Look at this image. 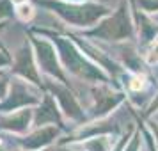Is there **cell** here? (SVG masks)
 <instances>
[{"label": "cell", "mask_w": 158, "mask_h": 151, "mask_svg": "<svg viewBox=\"0 0 158 151\" xmlns=\"http://www.w3.org/2000/svg\"><path fill=\"white\" fill-rule=\"evenodd\" d=\"M27 2H30V0H11V4H13L15 7H18V6H22V4H27Z\"/></svg>", "instance_id": "obj_23"}, {"label": "cell", "mask_w": 158, "mask_h": 151, "mask_svg": "<svg viewBox=\"0 0 158 151\" xmlns=\"http://www.w3.org/2000/svg\"><path fill=\"white\" fill-rule=\"evenodd\" d=\"M142 55H144V61L148 64H158V37L144 48Z\"/></svg>", "instance_id": "obj_15"}, {"label": "cell", "mask_w": 158, "mask_h": 151, "mask_svg": "<svg viewBox=\"0 0 158 151\" xmlns=\"http://www.w3.org/2000/svg\"><path fill=\"white\" fill-rule=\"evenodd\" d=\"M66 2H103L105 4V0H66Z\"/></svg>", "instance_id": "obj_24"}, {"label": "cell", "mask_w": 158, "mask_h": 151, "mask_svg": "<svg viewBox=\"0 0 158 151\" xmlns=\"http://www.w3.org/2000/svg\"><path fill=\"white\" fill-rule=\"evenodd\" d=\"M124 151H140V133L137 130H135V133H133V137L130 139V142L126 144Z\"/></svg>", "instance_id": "obj_19"}, {"label": "cell", "mask_w": 158, "mask_h": 151, "mask_svg": "<svg viewBox=\"0 0 158 151\" xmlns=\"http://www.w3.org/2000/svg\"><path fill=\"white\" fill-rule=\"evenodd\" d=\"M15 15V6L11 4V0H0V22L13 18Z\"/></svg>", "instance_id": "obj_17"}, {"label": "cell", "mask_w": 158, "mask_h": 151, "mask_svg": "<svg viewBox=\"0 0 158 151\" xmlns=\"http://www.w3.org/2000/svg\"><path fill=\"white\" fill-rule=\"evenodd\" d=\"M131 15L135 18L139 11L148 16H156L158 15V0H133V4L130 6Z\"/></svg>", "instance_id": "obj_13"}, {"label": "cell", "mask_w": 158, "mask_h": 151, "mask_svg": "<svg viewBox=\"0 0 158 151\" xmlns=\"http://www.w3.org/2000/svg\"><path fill=\"white\" fill-rule=\"evenodd\" d=\"M55 151H85L80 142H69V144H57Z\"/></svg>", "instance_id": "obj_20"}, {"label": "cell", "mask_w": 158, "mask_h": 151, "mask_svg": "<svg viewBox=\"0 0 158 151\" xmlns=\"http://www.w3.org/2000/svg\"><path fill=\"white\" fill-rule=\"evenodd\" d=\"M34 108H23L13 114H0V130L13 135H25L32 130Z\"/></svg>", "instance_id": "obj_11"}, {"label": "cell", "mask_w": 158, "mask_h": 151, "mask_svg": "<svg viewBox=\"0 0 158 151\" xmlns=\"http://www.w3.org/2000/svg\"><path fill=\"white\" fill-rule=\"evenodd\" d=\"M9 73L13 77H20V78L27 80V82H30V84H34V86L43 89L44 78L41 77V71L37 68L34 48H32V44H30L29 39H25L20 44V48L13 53V64L9 68Z\"/></svg>", "instance_id": "obj_7"}, {"label": "cell", "mask_w": 158, "mask_h": 151, "mask_svg": "<svg viewBox=\"0 0 158 151\" xmlns=\"http://www.w3.org/2000/svg\"><path fill=\"white\" fill-rule=\"evenodd\" d=\"M37 6L52 11L55 16L71 27L93 29L94 25L107 18L112 9L103 2H66V0H34Z\"/></svg>", "instance_id": "obj_2"}, {"label": "cell", "mask_w": 158, "mask_h": 151, "mask_svg": "<svg viewBox=\"0 0 158 151\" xmlns=\"http://www.w3.org/2000/svg\"><path fill=\"white\" fill-rule=\"evenodd\" d=\"M30 30L39 34V36L48 37L53 43V46H55V50L59 53V59H60V64H62V68H64V71L68 75H71L75 78L82 80V82L85 80L93 86H96V84H110L112 78L98 64H94L68 34H59V32H53V30L37 29V27H32Z\"/></svg>", "instance_id": "obj_1"}, {"label": "cell", "mask_w": 158, "mask_h": 151, "mask_svg": "<svg viewBox=\"0 0 158 151\" xmlns=\"http://www.w3.org/2000/svg\"><path fill=\"white\" fill-rule=\"evenodd\" d=\"M43 89L48 94L53 96V100L57 101V105H59V108H60V112H62L64 117H68L69 121L77 123V124H85L87 123L85 110L82 108L78 98H77L75 93L69 89V86L60 84L57 80H52V78H48V77H44Z\"/></svg>", "instance_id": "obj_6"}, {"label": "cell", "mask_w": 158, "mask_h": 151, "mask_svg": "<svg viewBox=\"0 0 158 151\" xmlns=\"http://www.w3.org/2000/svg\"><path fill=\"white\" fill-rule=\"evenodd\" d=\"M137 34L135 20L131 15V9L126 2H121L119 7L112 11L107 18H103L93 29L82 30V37L87 39H100L107 43H121L130 41Z\"/></svg>", "instance_id": "obj_3"}, {"label": "cell", "mask_w": 158, "mask_h": 151, "mask_svg": "<svg viewBox=\"0 0 158 151\" xmlns=\"http://www.w3.org/2000/svg\"><path fill=\"white\" fill-rule=\"evenodd\" d=\"M148 124H149L151 135H153V139H155V144H156V149H158V121L156 119H149Z\"/></svg>", "instance_id": "obj_22"}, {"label": "cell", "mask_w": 158, "mask_h": 151, "mask_svg": "<svg viewBox=\"0 0 158 151\" xmlns=\"http://www.w3.org/2000/svg\"><path fill=\"white\" fill-rule=\"evenodd\" d=\"M131 4H133V0H130V6H131Z\"/></svg>", "instance_id": "obj_28"}, {"label": "cell", "mask_w": 158, "mask_h": 151, "mask_svg": "<svg viewBox=\"0 0 158 151\" xmlns=\"http://www.w3.org/2000/svg\"><path fill=\"white\" fill-rule=\"evenodd\" d=\"M15 16L20 20V22L29 23V22H32V20H34V16H36V7H34L30 2L22 4V6L15 7Z\"/></svg>", "instance_id": "obj_14"}, {"label": "cell", "mask_w": 158, "mask_h": 151, "mask_svg": "<svg viewBox=\"0 0 158 151\" xmlns=\"http://www.w3.org/2000/svg\"><path fill=\"white\" fill-rule=\"evenodd\" d=\"M155 20H158V15H156V16H155Z\"/></svg>", "instance_id": "obj_29"}, {"label": "cell", "mask_w": 158, "mask_h": 151, "mask_svg": "<svg viewBox=\"0 0 158 151\" xmlns=\"http://www.w3.org/2000/svg\"><path fill=\"white\" fill-rule=\"evenodd\" d=\"M91 100H93V107L89 108L87 117L94 121V119L107 117L115 107H119L126 100V96L121 91L112 89L110 84H96L91 89Z\"/></svg>", "instance_id": "obj_8"}, {"label": "cell", "mask_w": 158, "mask_h": 151, "mask_svg": "<svg viewBox=\"0 0 158 151\" xmlns=\"http://www.w3.org/2000/svg\"><path fill=\"white\" fill-rule=\"evenodd\" d=\"M50 124H55V126H60L62 130H66L64 115H62V112H60L57 101L53 100L52 94H48L46 91H44L41 103L34 108L32 128H41V126H50Z\"/></svg>", "instance_id": "obj_10"}, {"label": "cell", "mask_w": 158, "mask_h": 151, "mask_svg": "<svg viewBox=\"0 0 158 151\" xmlns=\"http://www.w3.org/2000/svg\"><path fill=\"white\" fill-rule=\"evenodd\" d=\"M9 86H11V77H9V69H0V101L4 100L9 93Z\"/></svg>", "instance_id": "obj_16"}, {"label": "cell", "mask_w": 158, "mask_h": 151, "mask_svg": "<svg viewBox=\"0 0 158 151\" xmlns=\"http://www.w3.org/2000/svg\"><path fill=\"white\" fill-rule=\"evenodd\" d=\"M11 151H27V149H22V148H16V149H11ZM43 151H50V149H43Z\"/></svg>", "instance_id": "obj_26"}, {"label": "cell", "mask_w": 158, "mask_h": 151, "mask_svg": "<svg viewBox=\"0 0 158 151\" xmlns=\"http://www.w3.org/2000/svg\"><path fill=\"white\" fill-rule=\"evenodd\" d=\"M27 36H29V41L32 44V48H34V55H36V62L39 71L44 73V77H48V78L69 86L68 73L64 71V68L60 64V59H59V53L55 50L53 43L48 37L39 36L32 30L27 32Z\"/></svg>", "instance_id": "obj_4"}, {"label": "cell", "mask_w": 158, "mask_h": 151, "mask_svg": "<svg viewBox=\"0 0 158 151\" xmlns=\"http://www.w3.org/2000/svg\"><path fill=\"white\" fill-rule=\"evenodd\" d=\"M44 91L20 77H11L9 93L0 101V114H13L23 108H36L43 100Z\"/></svg>", "instance_id": "obj_5"}, {"label": "cell", "mask_w": 158, "mask_h": 151, "mask_svg": "<svg viewBox=\"0 0 158 151\" xmlns=\"http://www.w3.org/2000/svg\"><path fill=\"white\" fill-rule=\"evenodd\" d=\"M7 20H4V22H0V30H2V29H6V25H7Z\"/></svg>", "instance_id": "obj_25"}, {"label": "cell", "mask_w": 158, "mask_h": 151, "mask_svg": "<svg viewBox=\"0 0 158 151\" xmlns=\"http://www.w3.org/2000/svg\"><path fill=\"white\" fill-rule=\"evenodd\" d=\"M80 146L85 151H112V148L115 146V139L114 135H100L82 141Z\"/></svg>", "instance_id": "obj_12"}, {"label": "cell", "mask_w": 158, "mask_h": 151, "mask_svg": "<svg viewBox=\"0 0 158 151\" xmlns=\"http://www.w3.org/2000/svg\"><path fill=\"white\" fill-rule=\"evenodd\" d=\"M0 151H6V148H4V144L0 142Z\"/></svg>", "instance_id": "obj_27"}, {"label": "cell", "mask_w": 158, "mask_h": 151, "mask_svg": "<svg viewBox=\"0 0 158 151\" xmlns=\"http://www.w3.org/2000/svg\"><path fill=\"white\" fill-rule=\"evenodd\" d=\"M62 128L50 124V126H41V128H32L25 135H15L16 146L27 151H43L50 149V146L59 139Z\"/></svg>", "instance_id": "obj_9"}, {"label": "cell", "mask_w": 158, "mask_h": 151, "mask_svg": "<svg viewBox=\"0 0 158 151\" xmlns=\"http://www.w3.org/2000/svg\"><path fill=\"white\" fill-rule=\"evenodd\" d=\"M13 64V55L9 53V50L0 43V69H9Z\"/></svg>", "instance_id": "obj_18"}, {"label": "cell", "mask_w": 158, "mask_h": 151, "mask_svg": "<svg viewBox=\"0 0 158 151\" xmlns=\"http://www.w3.org/2000/svg\"><path fill=\"white\" fill-rule=\"evenodd\" d=\"M156 110H158V93L155 94V98L151 100L149 107L146 108V112H144V114H142V117H144V119H149V117H151V115H153V114H155Z\"/></svg>", "instance_id": "obj_21"}]
</instances>
